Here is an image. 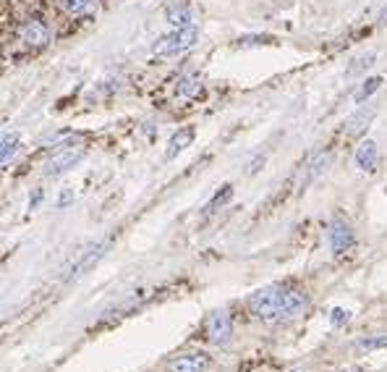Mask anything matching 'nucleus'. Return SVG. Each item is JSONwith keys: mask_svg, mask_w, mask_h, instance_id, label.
<instances>
[{"mask_svg": "<svg viewBox=\"0 0 387 372\" xmlns=\"http://www.w3.org/2000/svg\"><path fill=\"white\" fill-rule=\"evenodd\" d=\"M369 116H372V113H369ZM369 116H364V113H361V116H356V118H353V121H350V123H353V126H350L348 131H359L361 126H364V123H361V121H367Z\"/></svg>", "mask_w": 387, "mask_h": 372, "instance_id": "nucleus-21", "label": "nucleus"}, {"mask_svg": "<svg viewBox=\"0 0 387 372\" xmlns=\"http://www.w3.org/2000/svg\"><path fill=\"white\" fill-rule=\"evenodd\" d=\"M19 39L27 47H32V50H39V47H45L47 42H50V29H47L45 21L29 19V21H24V24H21Z\"/></svg>", "mask_w": 387, "mask_h": 372, "instance_id": "nucleus-5", "label": "nucleus"}, {"mask_svg": "<svg viewBox=\"0 0 387 372\" xmlns=\"http://www.w3.org/2000/svg\"><path fill=\"white\" fill-rule=\"evenodd\" d=\"M231 197H233V186L225 184V186H222V192H217V194H215L212 199L207 202V207H204V215H210V213H215V210H220V207L225 205Z\"/></svg>", "mask_w": 387, "mask_h": 372, "instance_id": "nucleus-16", "label": "nucleus"}, {"mask_svg": "<svg viewBox=\"0 0 387 372\" xmlns=\"http://www.w3.org/2000/svg\"><path fill=\"white\" fill-rule=\"evenodd\" d=\"M68 199H74V192H71V189H65L63 194H61V199H58V207H65V202H68Z\"/></svg>", "mask_w": 387, "mask_h": 372, "instance_id": "nucleus-22", "label": "nucleus"}, {"mask_svg": "<svg viewBox=\"0 0 387 372\" xmlns=\"http://www.w3.org/2000/svg\"><path fill=\"white\" fill-rule=\"evenodd\" d=\"M374 58H377L374 53H369V56L359 58V61H356L353 66H348V76H359V74H364L367 68H372V66H374Z\"/></svg>", "mask_w": 387, "mask_h": 372, "instance_id": "nucleus-18", "label": "nucleus"}, {"mask_svg": "<svg viewBox=\"0 0 387 372\" xmlns=\"http://www.w3.org/2000/svg\"><path fill=\"white\" fill-rule=\"evenodd\" d=\"M379 24H387V6L382 8V13H379Z\"/></svg>", "mask_w": 387, "mask_h": 372, "instance_id": "nucleus-24", "label": "nucleus"}, {"mask_svg": "<svg viewBox=\"0 0 387 372\" xmlns=\"http://www.w3.org/2000/svg\"><path fill=\"white\" fill-rule=\"evenodd\" d=\"M306 297L301 291L288 289V286H267L262 291H254L249 297V309L254 312L257 320L269 323V326H280V323H291L296 317L306 312Z\"/></svg>", "mask_w": 387, "mask_h": 372, "instance_id": "nucleus-1", "label": "nucleus"}, {"mask_svg": "<svg viewBox=\"0 0 387 372\" xmlns=\"http://www.w3.org/2000/svg\"><path fill=\"white\" fill-rule=\"evenodd\" d=\"M202 92V79L199 76H184V79H178V87H175V94L186 100V97H194V94Z\"/></svg>", "mask_w": 387, "mask_h": 372, "instance_id": "nucleus-13", "label": "nucleus"}, {"mask_svg": "<svg viewBox=\"0 0 387 372\" xmlns=\"http://www.w3.org/2000/svg\"><path fill=\"white\" fill-rule=\"evenodd\" d=\"M16 149H19V134H16V131H11V134L6 131V134H3V147H0V163H3V168L11 166Z\"/></svg>", "mask_w": 387, "mask_h": 372, "instance_id": "nucleus-12", "label": "nucleus"}, {"mask_svg": "<svg viewBox=\"0 0 387 372\" xmlns=\"http://www.w3.org/2000/svg\"><path fill=\"white\" fill-rule=\"evenodd\" d=\"M108 247H110V239H105V242H97L92 244V247H87V249L79 254V257H74L71 260V265L65 268L63 273V283H71V280H79L82 275H87L89 270L97 265V262L108 254Z\"/></svg>", "mask_w": 387, "mask_h": 372, "instance_id": "nucleus-3", "label": "nucleus"}, {"mask_svg": "<svg viewBox=\"0 0 387 372\" xmlns=\"http://www.w3.org/2000/svg\"><path fill=\"white\" fill-rule=\"evenodd\" d=\"M269 42H272V37H267V35H262V37H259V35H254V37H239V42H236V45H239V47H249V45H269Z\"/></svg>", "mask_w": 387, "mask_h": 372, "instance_id": "nucleus-19", "label": "nucleus"}, {"mask_svg": "<svg viewBox=\"0 0 387 372\" xmlns=\"http://www.w3.org/2000/svg\"><path fill=\"white\" fill-rule=\"evenodd\" d=\"M39 199H42V189H37V192H34V197L29 199V207H37V205H39Z\"/></svg>", "mask_w": 387, "mask_h": 372, "instance_id": "nucleus-23", "label": "nucleus"}, {"mask_svg": "<svg viewBox=\"0 0 387 372\" xmlns=\"http://www.w3.org/2000/svg\"><path fill=\"white\" fill-rule=\"evenodd\" d=\"M84 144H65V147L56 149L50 158H47L45 163V176L47 178H58V176H63L65 170H71V168L79 163V160L84 158Z\"/></svg>", "mask_w": 387, "mask_h": 372, "instance_id": "nucleus-4", "label": "nucleus"}, {"mask_svg": "<svg viewBox=\"0 0 387 372\" xmlns=\"http://www.w3.org/2000/svg\"><path fill=\"white\" fill-rule=\"evenodd\" d=\"M58 6L71 19H87L100 11V0H58Z\"/></svg>", "mask_w": 387, "mask_h": 372, "instance_id": "nucleus-9", "label": "nucleus"}, {"mask_svg": "<svg viewBox=\"0 0 387 372\" xmlns=\"http://www.w3.org/2000/svg\"><path fill=\"white\" fill-rule=\"evenodd\" d=\"M207 335L212 344H228L233 335V326H231V317L228 312H212L207 317Z\"/></svg>", "mask_w": 387, "mask_h": 372, "instance_id": "nucleus-7", "label": "nucleus"}, {"mask_svg": "<svg viewBox=\"0 0 387 372\" xmlns=\"http://www.w3.org/2000/svg\"><path fill=\"white\" fill-rule=\"evenodd\" d=\"M194 142V129H181L178 134H173L170 137V142H167V149H165V158L173 160L178 152H184L189 144Z\"/></svg>", "mask_w": 387, "mask_h": 372, "instance_id": "nucleus-11", "label": "nucleus"}, {"mask_svg": "<svg viewBox=\"0 0 387 372\" xmlns=\"http://www.w3.org/2000/svg\"><path fill=\"white\" fill-rule=\"evenodd\" d=\"M210 364L212 362L207 354H181L178 359L167 364V372H204Z\"/></svg>", "mask_w": 387, "mask_h": 372, "instance_id": "nucleus-8", "label": "nucleus"}, {"mask_svg": "<svg viewBox=\"0 0 387 372\" xmlns=\"http://www.w3.org/2000/svg\"><path fill=\"white\" fill-rule=\"evenodd\" d=\"M167 19H170V27L173 29H184V27H194V11L189 6H178L167 13Z\"/></svg>", "mask_w": 387, "mask_h": 372, "instance_id": "nucleus-14", "label": "nucleus"}, {"mask_svg": "<svg viewBox=\"0 0 387 372\" xmlns=\"http://www.w3.org/2000/svg\"><path fill=\"white\" fill-rule=\"evenodd\" d=\"M359 349H364V352H377V349H387V333H374V335L361 338Z\"/></svg>", "mask_w": 387, "mask_h": 372, "instance_id": "nucleus-17", "label": "nucleus"}, {"mask_svg": "<svg viewBox=\"0 0 387 372\" xmlns=\"http://www.w3.org/2000/svg\"><path fill=\"white\" fill-rule=\"evenodd\" d=\"M199 39V29L196 27H184V29H170L167 35L157 39L152 53L155 56H165V58H173V56H181L186 50H191Z\"/></svg>", "mask_w": 387, "mask_h": 372, "instance_id": "nucleus-2", "label": "nucleus"}, {"mask_svg": "<svg viewBox=\"0 0 387 372\" xmlns=\"http://www.w3.org/2000/svg\"><path fill=\"white\" fill-rule=\"evenodd\" d=\"M348 320H350V312H348V309L335 307V309L330 312V323H332V326H345Z\"/></svg>", "mask_w": 387, "mask_h": 372, "instance_id": "nucleus-20", "label": "nucleus"}, {"mask_svg": "<svg viewBox=\"0 0 387 372\" xmlns=\"http://www.w3.org/2000/svg\"><path fill=\"white\" fill-rule=\"evenodd\" d=\"M382 82H385L382 76H369V79H364V82H361V87L356 89V94H353V100H356V103L361 105L364 100H369L372 94L377 92L379 87H382Z\"/></svg>", "mask_w": 387, "mask_h": 372, "instance_id": "nucleus-15", "label": "nucleus"}, {"mask_svg": "<svg viewBox=\"0 0 387 372\" xmlns=\"http://www.w3.org/2000/svg\"><path fill=\"white\" fill-rule=\"evenodd\" d=\"M353 160H356L359 170H364V173H372V170L377 168V160H379L377 142H372V140L361 142L359 147H356V155H353Z\"/></svg>", "mask_w": 387, "mask_h": 372, "instance_id": "nucleus-10", "label": "nucleus"}, {"mask_svg": "<svg viewBox=\"0 0 387 372\" xmlns=\"http://www.w3.org/2000/svg\"><path fill=\"white\" fill-rule=\"evenodd\" d=\"M327 239H330L332 254H345V252L353 247V231H350L348 221H345V218H335V221L330 223Z\"/></svg>", "mask_w": 387, "mask_h": 372, "instance_id": "nucleus-6", "label": "nucleus"}]
</instances>
